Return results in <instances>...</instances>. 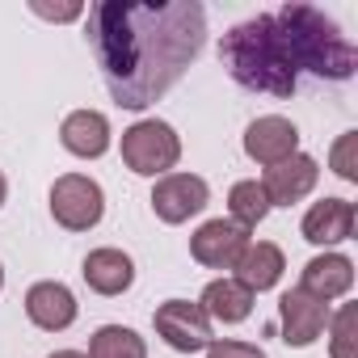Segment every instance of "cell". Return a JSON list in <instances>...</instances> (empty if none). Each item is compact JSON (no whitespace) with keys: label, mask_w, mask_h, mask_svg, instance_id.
<instances>
[{"label":"cell","mask_w":358,"mask_h":358,"mask_svg":"<svg viewBox=\"0 0 358 358\" xmlns=\"http://www.w3.org/2000/svg\"><path fill=\"white\" fill-rule=\"evenodd\" d=\"M51 215L68 232H89L106 215V194H101V186L93 182V177L64 173V177H55V186H51Z\"/></svg>","instance_id":"5"},{"label":"cell","mask_w":358,"mask_h":358,"mask_svg":"<svg viewBox=\"0 0 358 358\" xmlns=\"http://www.w3.org/2000/svg\"><path fill=\"white\" fill-rule=\"evenodd\" d=\"M59 143L72 156H80V160L106 156V148H110V122H106V114H97V110H72L64 118V127H59Z\"/></svg>","instance_id":"15"},{"label":"cell","mask_w":358,"mask_h":358,"mask_svg":"<svg viewBox=\"0 0 358 358\" xmlns=\"http://www.w3.org/2000/svg\"><path fill=\"white\" fill-rule=\"evenodd\" d=\"M34 13L47 17V22H76L85 9H80V5H34Z\"/></svg>","instance_id":"24"},{"label":"cell","mask_w":358,"mask_h":358,"mask_svg":"<svg viewBox=\"0 0 358 358\" xmlns=\"http://www.w3.org/2000/svg\"><path fill=\"white\" fill-rule=\"evenodd\" d=\"M316 177H320V164L312 156L295 152V156H287V160H278V164L266 169L262 190H266L270 207H295V203H303L316 190Z\"/></svg>","instance_id":"8"},{"label":"cell","mask_w":358,"mask_h":358,"mask_svg":"<svg viewBox=\"0 0 358 358\" xmlns=\"http://www.w3.org/2000/svg\"><path fill=\"white\" fill-rule=\"evenodd\" d=\"M85 34L110 97L122 110H148L199 59L207 43V9L199 0H160V5L101 0L89 9Z\"/></svg>","instance_id":"1"},{"label":"cell","mask_w":358,"mask_h":358,"mask_svg":"<svg viewBox=\"0 0 358 358\" xmlns=\"http://www.w3.org/2000/svg\"><path fill=\"white\" fill-rule=\"evenodd\" d=\"M228 211H232V224L257 228V224L270 215V199H266L262 182H236V186L228 190Z\"/></svg>","instance_id":"20"},{"label":"cell","mask_w":358,"mask_h":358,"mask_svg":"<svg viewBox=\"0 0 358 358\" xmlns=\"http://www.w3.org/2000/svg\"><path fill=\"white\" fill-rule=\"evenodd\" d=\"M220 59L232 72V80L249 93L291 97L295 85H299L295 59L287 51V38H282L274 13H257V17L232 26L220 43Z\"/></svg>","instance_id":"2"},{"label":"cell","mask_w":358,"mask_h":358,"mask_svg":"<svg viewBox=\"0 0 358 358\" xmlns=\"http://www.w3.org/2000/svg\"><path fill=\"white\" fill-rule=\"evenodd\" d=\"M350 236H354V203H345V199H320L303 215V241L308 245L329 249V245H341Z\"/></svg>","instance_id":"14"},{"label":"cell","mask_w":358,"mask_h":358,"mask_svg":"<svg viewBox=\"0 0 358 358\" xmlns=\"http://www.w3.org/2000/svg\"><path fill=\"white\" fill-rule=\"evenodd\" d=\"M152 324H156V337L177 354H199V350H207L215 341L207 312L199 303H190V299H164L152 312Z\"/></svg>","instance_id":"6"},{"label":"cell","mask_w":358,"mask_h":358,"mask_svg":"<svg viewBox=\"0 0 358 358\" xmlns=\"http://www.w3.org/2000/svg\"><path fill=\"white\" fill-rule=\"evenodd\" d=\"M76 295L64 287V282H55V278H47V282H34L30 291H26V316L38 324V329H47V333H64L72 320H76Z\"/></svg>","instance_id":"12"},{"label":"cell","mask_w":358,"mask_h":358,"mask_svg":"<svg viewBox=\"0 0 358 358\" xmlns=\"http://www.w3.org/2000/svg\"><path fill=\"white\" fill-rule=\"evenodd\" d=\"M354 287V262L341 257V253H320L312 257L303 270H299V291L329 303V299H341L345 291Z\"/></svg>","instance_id":"13"},{"label":"cell","mask_w":358,"mask_h":358,"mask_svg":"<svg viewBox=\"0 0 358 358\" xmlns=\"http://www.w3.org/2000/svg\"><path fill=\"white\" fill-rule=\"evenodd\" d=\"M299 152V127L282 114H266V118H253L245 127V156L257 160V164H278L287 156Z\"/></svg>","instance_id":"10"},{"label":"cell","mask_w":358,"mask_h":358,"mask_svg":"<svg viewBox=\"0 0 358 358\" xmlns=\"http://www.w3.org/2000/svg\"><path fill=\"white\" fill-rule=\"evenodd\" d=\"M5 194H9V182H5V173H0V207H5Z\"/></svg>","instance_id":"26"},{"label":"cell","mask_w":358,"mask_h":358,"mask_svg":"<svg viewBox=\"0 0 358 358\" xmlns=\"http://www.w3.org/2000/svg\"><path fill=\"white\" fill-rule=\"evenodd\" d=\"M249 245V228L232 224V220H207L194 236H190V257L207 270H232L236 257Z\"/></svg>","instance_id":"9"},{"label":"cell","mask_w":358,"mask_h":358,"mask_svg":"<svg viewBox=\"0 0 358 358\" xmlns=\"http://www.w3.org/2000/svg\"><path fill=\"white\" fill-rule=\"evenodd\" d=\"M182 160V139L160 118H139L122 131V164L139 177H164Z\"/></svg>","instance_id":"4"},{"label":"cell","mask_w":358,"mask_h":358,"mask_svg":"<svg viewBox=\"0 0 358 358\" xmlns=\"http://www.w3.org/2000/svg\"><path fill=\"white\" fill-rule=\"evenodd\" d=\"M274 22L287 38L295 72H312L316 80H333V85L354 76L358 51L329 13H320L316 5H282Z\"/></svg>","instance_id":"3"},{"label":"cell","mask_w":358,"mask_h":358,"mask_svg":"<svg viewBox=\"0 0 358 358\" xmlns=\"http://www.w3.org/2000/svg\"><path fill=\"white\" fill-rule=\"evenodd\" d=\"M232 270H236V282L257 295V291L278 287V278H282V270H287V257H282V249L270 245V241H249Z\"/></svg>","instance_id":"16"},{"label":"cell","mask_w":358,"mask_h":358,"mask_svg":"<svg viewBox=\"0 0 358 358\" xmlns=\"http://www.w3.org/2000/svg\"><path fill=\"white\" fill-rule=\"evenodd\" d=\"M329 320H333V345H329L333 358H358V354H354V341H358V337H354V329H358L354 303H345V308H341L337 316H329Z\"/></svg>","instance_id":"21"},{"label":"cell","mask_w":358,"mask_h":358,"mask_svg":"<svg viewBox=\"0 0 358 358\" xmlns=\"http://www.w3.org/2000/svg\"><path fill=\"white\" fill-rule=\"evenodd\" d=\"M278 320H282V341L291 350H308L329 324V303H320V299L303 295L299 287H291L278 299Z\"/></svg>","instance_id":"11"},{"label":"cell","mask_w":358,"mask_h":358,"mask_svg":"<svg viewBox=\"0 0 358 358\" xmlns=\"http://www.w3.org/2000/svg\"><path fill=\"white\" fill-rule=\"evenodd\" d=\"M0 287H5V270H0Z\"/></svg>","instance_id":"27"},{"label":"cell","mask_w":358,"mask_h":358,"mask_svg":"<svg viewBox=\"0 0 358 358\" xmlns=\"http://www.w3.org/2000/svg\"><path fill=\"white\" fill-rule=\"evenodd\" d=\"M207 358H266V350H262V345H253V341L220 337V341H211V345H207Z\"/></svg>","instance_id":"23"},{"label":"cell","mask_w":358,"mask_h":358,"mask_svg":"<svg viewBox=\"0 0 358 358\" xmlns=\"http://www.w3.org/2000/svg\"><path fill=\"white\" fill-rule=\"evenodd\" d=\"M207 203H211V190L194 173H164L152 186V211H156L160 224H186Z\"/></svg>","instance_id":"7"},{"label":"cell","mask_w":358,"mask_h":358,"mask_svg":"<svg viewBox=\"0 0 358 358\" xmlns=\"http://www.w3.org/2000/svg\"><path fill=\"white\" fill-rule=\"evenodd\" d=\"M51 358H89V354H80V350H59V354H51Z\"/></svg>","instance_id":"25"},{"label":"cell","mask_w":358,"mask_h":358,"mask_svg":"<svg viewBox=\"0 0 358 358\" xmlns=\"http://www.w3.org/2000/svg\"><path fill=\"white\" fill-rule=\"evenodd\" d=\"M89 358H148V345L127 324H101L89 337Z\"/></svg>","instance_id":"19"},{"label":"cell","mask_w":358,"mask_h":358,"mask_svg":"<svg viewBox=\"0 0 358 358\" xmlns=\"http://www.w3.org/2000/svg\"><path fill=\"white\" fill-rule=\"evenodd\" d=\"M199 308L207 312V320L241 324V320H249V312H253V291H249V287H241L236 278H215V282L203 291Z\"/></svg>","instance_id":"18"},{"label":"cell","mask_w":358,"mask_h":358,"mask_svg":"<svg viewBox=\"0 0 358 358\" xmlns=\"http://www.w3.org/2000/svg\"><path fill=\"white\" fill-rule=\"evenodd\" d=\"M80 274H85L89 291H97V295L110 299V295L131 291V282H135V262H131L122 249H93V253L85 257Z\"/></svg>","instance_id":"17"},{"label":"cell","mask_w":358,"mask_h":358,"mask_svg":"<svg viewBox=\"0 0 358 358\" xmlns=\"http://www.w3.org/2000/svg\"><path fill=\"white\" fill-rule=\"evenodd\" d=\"M354 156H358V131H345L333 143V156H329L333 160V173L341 177V182H358V160Z\"/></svg>","instance_id":"22"}]
</instances>
